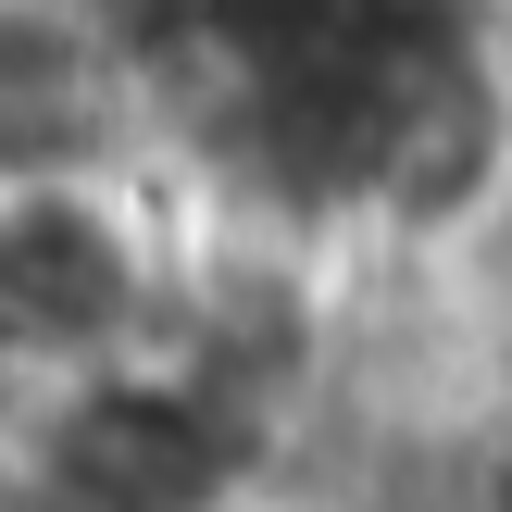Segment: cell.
<instances>
[{
    "mask_svg": "<svg viewBox=\"0 0 512 512\" xmlns=\"http://www.w3.org/2000/svg\"><path fill=\"white\" fill-rule=\"evenodd\" d=\"M163 250L113 200V175H63V188H0V375L38 388H88L113 363L163 350Z\"/></svg>",
    "mask_w": 512,
    "mask_h": 512,
    "instance_id": "1",
    "label": "cell"
},
{
    "mask_svg": "<svg viewBox=\"0 0 512 512\" xmlns=\"http://www.w3.org/2000/svg\"><path fill=\"white\" fill-rule=\"evenodd\" d=\"M138 125V75L63 0H0V188L100 175Z\"/></svg>",
    "mask_w": 512,
    "mask_h": 512,
    "instance_id": "2",
    "label": "cell"
}]
</instances>
